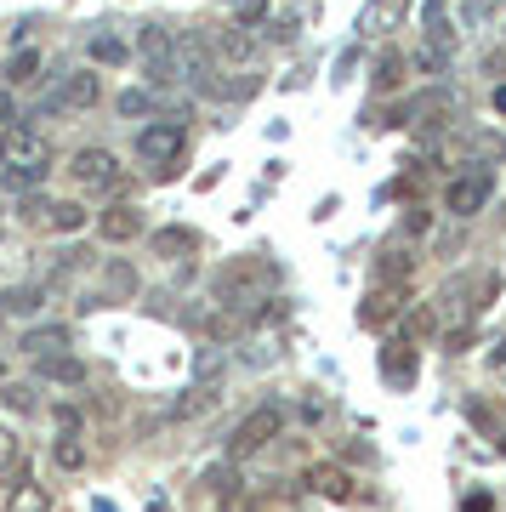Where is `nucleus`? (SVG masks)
<instances>
[{
	"label": "nucleus",
	"mask_w": 506,
	"mask_h": 512,
	"mask_svg": "<svg viewBox=\"0 0 506 512\" xmlns=\"http://www.w3.org/2000/svg\"><path fill=\"white\" fill-rule=\"evenodd\" d=\"M211 291L228 313H262V302L273 291V262L268 256H228L211 279Z\"/></svg>",
	"instance_id": "1"
},
{
	"label": "nucleus",
	"mask_w": 506,
	"mask_h": 512,
	"mask_svg": "<svg viewBox=\"0 0 506 512\" xmlns=\"http://www.w3.org/2000/svg\"><path fill=\"white\" fill-rule=\"evenodd\" d=\"M109 291H114V296L137 291V274H131V268H120V262H114V268H109Z\"/></svg>",
	"instance_id": "34"
},
{
	"label": "nucleus",
	"mask_w": 506,
	"mask_h": 512,
	"mask_svg": "<svg viewBox=\"0 0 506 512\" xmlns=\"http://www.w3.org/2000/svg\"><path fill=\"white\" fill-rule=\"evenodd\" d=\"M495 114H506V86H495Z\"/></svg>",
	"instance_id": "40"
},
{
	"label": "nucleus",
	"mask_w": 506,
	"mask_h": 512,
	"mask_svg": "<svg viewBox=\"0 0 506 512\" xmlns=\"http://www.w3.org/2000/svg\"><path fill=\"white\" fill-rule=\"evenodd\" d=\"M0 387H6V359H0Z\"/></svg>",
	"instance_id": "42"
},
{
	"label": "nucleus",
	"mask_w": 506,
	"mask_h": 512,
	"mask_svg": "<svg viewBox=\"0 0 506 512\" xmlns=\"http://www.w3.org/2000/svg\"><path fill=\"white\" fill-rule=\"evenodd\" d=\"M211 46H217V63H234V69L256 63V52H262V40H256L251 29H245V23H234V29H222V35L211 40Z\"/></svg>",
	"instance_id": "13"
},
{
	"label": "nucleus",
	"mask_w": 506,
	"mask_h": 512,
	"mask_svg": "<svg viewBox=\"0 0 506 512\" xmlns=\"http://www.w3.org/2000/svg\"><path fill=\"white\" fill-rule=\"evenodd\" d=\"M279 427H285V416L273 410V404H262V410H251V416L234 427V439H228V461L251 456V450H262V444L279 439Z\"/></svg>",
	"instance_id": "9"
},
{
	"label": "nucleus",
	"mask_w": 506,
	"mask_h": 512,
	"mask_svg": "<svg viewBox=\"0 0 506 512\" xmlns=\"http://www.w3.org/2000/svg\"><path fill=\"white\" fill-rule=\"evenodd\" d=\"M234 12H239V23H245V29H256V23L268 18V0H239Z\"/></svg>",
	"instance_id": "33"
},
{
	"label": "nucleus",
	"mask_w": 506,
	"mask_h": 512,
	"mask_svg": "<svg viewBox=\"0 0 506 512\" xmlns=\"http://www.w3.org/2000/svg\"><path fill=\"white\" fill-rule=\"evenodd\" d=\"M302 490L325 495V501H359V484H353V473H347V467H336V461H319V467H308V473H302Z\"/></svg>",
	"instance_id": "10"
},
{
	"label": "nucleus",
	"mask_w": 506,
	"mask_h": 512,
	"mask_svg": "<svg viewBox=\"0 0 506 512\" xmlns=\"http://www.w3.org/2000/svg\"><path fill=\"white\" fill-rule=\"evenodd\" d=\"M74 183H80V194H114V188L126 183V171H120V160H114L109 148H80L69 160Z\"/></svg>",
	"instance_id": "5"
},
{
	"label": "nucleus",
	"mask_w": 506,
	"mask_h": 512,
	"mask_svg": "<svg viewBox=\"0 0 506 512\" xmlns=\"http://www.w3.org/2000/svg\"><path fill=\"white\" fill-rule=\"evenodd\" d=\"M0 131H12V97L0 92Z\"/></svg>",
	"instance_id": "39"
},
{
	"label": "nucleus",
	"mask_w": 506,
	"mask_h": 512,
	"mask_svg": "<svg viewBox=\"0 0 506 512\" xmlns=\"http://www.w3.org/2000/svg\"><path fill=\"white\" fill-rule=\"evenodd\" d=\"M393 319H404V296H398V285H381V291H370L359 302V325L364 330H387Z\"/></svg>",
	"instance_id": "11"
},
{
	"label": "nucleus",
	"mask_w": 506,
	"mask_h": 512,
	"mask_svg": "<svg viewBox=\"0 0 506 512\" xmlns=\"http://www.w3.org/2000/svg\"><path fill=\"white\" fill-rule=\"evenodd\" d=\"M228 6H239V0H228Z\"/></svg>",
	"instance_id": "43"
},
{
	"label": "nucleus",
	"mask_w": 506,
	"mask_h": 512,
	"mask_svg": "<svg viewBox=\"0 0 506 512\" xmlns=\"http://www.w3.org/2000/svg\"><path fill=\"white\" fill-rule=\"evenodd\" d=\"M461 512H495V501H489V495L478 490V495H467V501H461Z\"/></svg>",
	"instance_id": "36"
},
{
	"label": "nucleus",
	"mask_w": 506,
	"mask_h": 512,
	"mask_svg": "<svg viewBox=\"0 0 506 512\" xmlns=\"http://www.w3.org/2000/svg\"><path fill=\"white\" fill-rule=\"evenodd\" d=\"M6 467H18V433L0 427V473H6Z\"/></svg>",
	"instance_id": "35"
},
{
	"label": "nucleus",
	"mask_w": 506,
	"mask_h": 512,
	"mask_svg": "<svg viewBox=\"0 0 506 512\" xmlns=\"http://www.w3.org/2000/svg\"><path fill=\"white\" fill-rule=\"evenodd\" d=\"M0 308H6V313H35V308H46V291H40V285L6 291V296H0Z\"/></svg>",
	"instance_id": "29"
},
{
	"label": "nucleus",
	"mask_w": 506,
	"mask_h": 512,
	"mask_svg": "<svg viewBox=\"0 0 506 512\" xmlns=\"http://www.w3.org/2000/svg\"><path fill=\"white\" fill-rule=\"evenodd\" d=\"M194 245H199V239H194V228H160V234H154V251H160V256H171V262H177V256H188Z\"/></svg>",
	"instance_id": "22"
},
{
	"label": "nucleus",
	"mask_w": 506,
	"mask_h": 512,
	"mask_svg": "<svg viewBox=\"0 0 506 512\" xmlns=\"http://www.w3.org/2000/svg\"><path fill=\"white\" fill-rule=\"evenodd\" d=\"M23 348L35 353V359H57V353L69 348V330H63V325H46V330H29V336H23Z\"/></svg>",
	"instance_id": "19"
},
{
	"label": "nucleus",
	"mask_w": 506,
	"mask_h": 512,
	"mask_svg": "<svg viewBox=\"0 0 506 512\" xmlns=\"http://www.w3.org/2000/svg\"><path fill=\"white\" fill-rule=\"evenodd\" d=\"M427 222H433L427 211H410V217H404V228H410V234H427Z\"/></svg>",
	"instance_id": "37"
},
{
	"label": "nucleus",
	"mask_w": 506,
	"mask_h": 512,
	"mask_svg": "<svg viewBox=\"0 0 506 512\" xmlns=\"http://www.w3.org/2000/svg\"><path fill=\"white\" fill-rule=\"evenodd\" d=\"M489 200H495V171H484V165L450 177V188H444V211H450V217H478Z\"/></svg>",
	"instance_id": "7"
},
{
	"label": "nucleus",
	"mask_w": 506,
	"mask_h": 512,
	"mask_svg": "<svg viewBox=\"0 0 506 512\" xmlns=\"http://www.w3.org/2000/svg\"><path fill=\"white\" fill-rule=\"evenodd\" d=\"M137 57H143V69L154 86H171L177 80V35L160 29V23H148L143 35H137Z\"/></svg>",
	"instance_id": "8"
},
{
	"label": "nucleus",
	"mask_w": 506,
	"mask_h": 512,
	"mask_svg": "<svg viewBox=\"0 0 506 512\" xmlns=\"http://www.w3.org/2000/svg\"><path fill=\"white\" fill-rule=\"evenodd\" d=\"M177 86H188L199 97H211V86H217V46L194 29L177 35Z\"/></svg>",
	"instance_id": "3"
},
{
	"label": "nucleus",
	"mask_w": 506,
	"mask_h": 512,
	"mask_svg": "<svg viewBox=\"0 0 506 512\" xmlns=\"http://www.w3.org/2000/svg\"><path fill=\"white\" fill-rule=\"evenodd\" d=\"M404 86V52H381L376 63V92H398Z\"/></svg>",
	"instance_id": "27"
},
{
	"label": "nucleus",
	"mask_w": 506,
	"mask_h": 512,
	"mask_svg": "<svg viewBox=\"0 0 506 512\" xmlns=\"http://www.w3.org/2000/svg\"><path fill=\"white\" fill-rule=\"evenodd\" d=\"M416 376H421L416 342H393V348H381V382L387 387H410Z\"/></svg>",
	"instance_id": "12"
},
{
	"label": "nucleus",
	"mask_w": 506,
	"mask_h": 512,
	"mask_svg": "<svg viewBox=\"0 0 506 512\" xmlns=\"http://www.w3.org/2000/svg\"><path fill=\"white\" fill-rule=\"evenodd\" d=\"M404 12H410V0H370L359 12V35H387L393 23H404Z\"/></svg>",
	"instance_id": "16"
},
{
	"label": "nucleus",
	"mask_w": 506,
	"mask_h": 512,
	"mask_svg": "<svg viewBox=\"0 0 506 512\" xmlns=\"http://www.w3.org/2000/svg\"><path fill=\"white\" fill-rule=\"evenodd\" d=\"M86 52H91V63H131V46L120 35H109V29H97L86 40Z\"/></svg>",
	"instance_id": "20"
},
{
	"label": "nucleus",
	"mask_w": 506,
	"mask_h": 512,
	"mask_svg": "<svg viewBox=\"0 0 506 512\" xmlns=\"http://www.w3.org/2000/svg\"><path fill=\"white\" fill-rule=\"evenodd\" d=\"M6 512H52V495L40 490L35 478H18V484H12V501H6Z\"/></svg>",
	"instance_id": "18"
},
{
	"label": "nucleus",
	"mask_w": 506,
	"mask_h": 512,
	"mask_svg": "<svg viewBox=\"0 0 506 512\" xmlns=\"http://www.w3.org/2000/svg\"><path fill=\"white\" fill-rule=\"evenodd\" d=\"M97 92H103V86H97V74H57L52 80V92L40 97L35 103V120H52V114H74V109H91V103H97Z\"/></svg>",
	"instance_id": "4"
},
{
	"label": "nucleus",
	"mask_w": 506,
	"mask_h": 512,
	"mask_svg": "<svg viewBox=\"0 0 506 512\" xmlns=\"http://www.w3.org/2000/svg\"><path fill=\"white\" fill-rule=\"evenodd\" d=\"M91 512H114V501H103V495H97V501H91Z\"/></svg>",
	"instance_id": "41"
},
{
	"label": "nucleus",
	"mask_w": 506,
	"mask_h": 512,
	"mask_svg": "<svg viewBox=\"0 0 506 512\" xmlns=\"http://www.w3.org/2000/svg\"><path fill=\"white\" fill-rule=\"evenodd\" d=\"M52 461L63 467V473H80V467H86V444H80V433H63V439L52 444Z\"/></svg>",
	"instance_id": "24"
},
{
	"label": "nucleus",
	"mask_w": 506,
	"mask_h": 512,
	"mask_svg": "<svg viewBox=\"0 0 506 512\" xmlns=\"http://www.w3.org/2000/svg\"><path fill=\"white\" fill-rule=\"evenodd\" d=\"M40 74V52L35 46H23V52H12V63H6V80L12 86H23V80H35Z\"/></svg>",
	"instance_id": "30"
},
{
	"label": "nucleus",
	"mask_w": 506,
	"mask_h": 512,
	"mask_svg": "<svg viewBox=\"0 0 506 512\" xmlns=\"http://www.w3.org/2000/svg\"><path fill=\"white\" fill-rule=\"evenodd\" d=\"M182 143H188V131H182V120H154V126L137 131V154H143L160 177H171V165H177Z\"/></svg>",
	"instance_id": "6"
},
{
	"label": "nucleus",
	"mask_w": 506,
	"mask_h": 512,
	"mask_svg": "<svg viewBox=\"0 0 506 512\" xmlns=\"http://www.w3.org/2000/svg\"><path fill=\"white\" fill-rule=\"evenodd\" d=\"M154 109H160V97L148 92V86H131V92H120V114H126V120H148Z\"/></svg>",
	"instance_id": "25"
},
{
	"label": "nucleus",
	"mask_w": 506,
	"mask_h": 512,
	"mask_svg": "<svg viewBox=\"0 0 506 512\" xmlns=\"http://www.w3.org/2000/svg\"><path fill=\"white\" fill-rule=\"evenodd\" d=\"M376 274H381V285H404V279L416 274V256H410V251H398V245H393V251H381Z\"/></svg>",
	"instance_id": "21"
},
{
	"label": "nucleus",
	"mask_w": 506,
	"mask_h": 512,
	"mask_svg": "<svg viewBox=\"0 0 506 512\" xmlns=\"http://www.w3.org/2000/svg\"><path fill=\"white\" fill-rule=\"evenodd\" d=\"M97 234L109 239V245H126V239L143 234V211H137V205H109V211L97 217Z\"/></svg>",
	"instance_id": "15"
},
{
	"label": "nucleus",
	"mask_w": 506,
	"mask_h": 512,
	"mask_svg": "<svg viewBox=\"0 0 506 512\" xmlns=\"http://www.w3.org/2000/svg\"><path fill=\"white\" fill-rule=\"evenodd\" d=\"M489 365H495V370H506V336L495 342V348H489Z\"/></svg>",
	"instance_id": "38"
},
{
	"label": "nucleus",
	"mask_w": 506,
	"mask_h": 512,
	"mask_svg": "<svg viewBox=\"0 0 506 512\" xmlns=\"http://www.w3.org/2000/svg\"><path fill=\"white\" fill-rule=\"evenodd\" d=\"M450 109H455V97L444 92V86H433V92H416V97H410V103H404V109H398L387 126H421L427 114H450Z\"/></svg>",
	"instance_id": "14"
},
{
	"label": "nucleus",
	"mask_w": 506,
	"mask_h": 512,
	"mask_svg": "<svg viewBox=\"0 0 506 512\" xmlns=\"http://www.w3.org/2000/svg\"><path fill=\"white\" fill-rule=\"evenodd\" d=\"M52 228H57V234H80V228H86V205L57 200V205H52Z\"/></svg>",
	"instance_id": "28"
},
{
	"label": "nucleus",
	"mask_w": 506,
	"mask_h": 512,
	"mask_svg": "<svg viewBox=\"0 0 506 512\" xmlns=\"http://www.w3.org/2000/svg\"><path fill=\"white\" fill-rule=\"evenodd\" d=\"M0 399L12 404L18 416H29V410H35V387H29V382H6V387H0Z\"/></svg>",
	"instance_id": "32"
},
{
	"label": "nucleus",
	"mask_w": 506,
	"mask_h": 512,
	"mask_svg": "<svg viewBox=\"0 0 506 512\" xmlns=\"http://www.w3.org/2000/svg\"><path fill=\"white\" fill-rule=\"evenodd\" d=\"M205 484H211V495H217L222 507H239V473H234V467H211Z\"/></svg>",
	"instance_id": "26"
},
{
	"label": "nucleus",
	"mask_w": 506,
	"mask_h": 512,
	"mask_svg": "<svg viewBox=\"0 0 506 512\" xmlns=\"http://www.w3.org/2000/svg\"><path fill=\"white\" fill-rule=\"evenodd\" d=\"M40 376L57 387H86V365L80 359H69V353H57V359H40Z\"/></svg>",
	"instance_id": "17"
},
{
	"label": "nucleus",
	"mask_w": 506,
	"mask_h": 512,
	"mask_svg": "<svg viewBox=\"0 0 506 512\" xmlns=\"http://www.w3.org/2000/svg\"><path fill=\"white\" fill-rule=\"evenodd\" d=\"M438 336V313L433 308H410L404 313V342H433Z\"/></svg>",
	"instance_id": "23"
},
{
	"label": "nucleus",
	"mask_w": 506,
	"mask_h": 512,
	"mask_svg": "<svg viewBox=\"0 0 506 512\" xmlns=\"http://www.w3.org/2000/svg\"><path fill=\"white\" fill-rule=\"evenodd\" d=\"M0 160H6V183L29 188V183L46 177L52 154H46V137H40L35 126H12V131H0Z\"/></svg>",
	"instance_id": "2"
},
{
	"label": "nucleus",
	"mask_w": 506,
	"mask_h": 512,
	"mask_svg": "<svg viewBox=\"0 0 506 512\" xmlns=\"http://www.w3.org/2000/svg\"><path fill=\"white\" fill-rule=\"evenodd\" d=\"M211 404H217V393H211V387H194L188 399H177V404H171V416H177V421H188V416H205Z\"/></svg>",
	"instance_id": "31"
}]
</instances>
